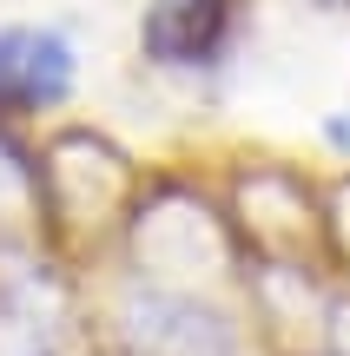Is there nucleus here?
Listing matches in <instances>:
<instances>
[{
	"label": "nucleus",
	"mask_w": 350,
	"mask_h": 356,
	"mask_svg": "<svg viewBox=\"0 0 350 356\" xmlns=\"http://www.w3.org/2000/svg\"><path fill=\"white\" fill-rule=\"evenodd\" d=\"M245 0H152L139 20V47L166 73H212L245 40Z\"/></svg>",
	"instance_id": "f257e3e1"
},
{
	"label": "nucleus",
	"mask_w": 350,
	"mask_h": 356,
	"mask_svg": "<svg viewBox=\"0 0 350 356\" xmlns=\"http://www.w3.org/2000/svg\"><path fill=\"white\" fill-rule=\"evenodd\" d=\"M79 86V47L60 26H0V113H53Z\"/></svg>",
	"instance_id": "f03ea898"
},
{
	"label": "nucleus",
	"mask_w": 350,
	"mask_h": 356,
	"mask_svg": "<svg viewBox=\"0 0 350 356\" xmlns=\"http://www.w3.org/2000/svg\"><path fill=\"white\" fill-rule=\"evenodd\" d=\"M324 139L337 145V152H350V106H344V113H331V119H324Z\"/></svg>",
	"instance_id": "7ed1b4c3"
}]
</instances>
